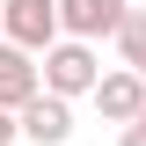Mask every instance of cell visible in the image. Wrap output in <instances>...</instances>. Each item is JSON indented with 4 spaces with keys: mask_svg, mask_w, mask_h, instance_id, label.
I'll use <instances>...</instances> for the list:
<instances>
[{
    "mask_svg": "<svg viewBox=\"0 0 146 146\" xmlns=\"http://www.w3.org/2000/svg\"><path fill=\"white\" fill-rule=\"evenodd\" d=\"M131 15V0H58V36L73 44H95V36H117Z\"/></svg>",
    "mask_w": 146,
    "mask_h": 146,
    "instance_id": "cell-3",
    "label": "cell"
},
{
    "mask_svg": "<svg viewBox=\"0 0 146 146\" xmlns=\"http://www.w3.org/2000/svg\"><path fill=\"white\" fill-rule=\"evenodd\" d=\"M44 95V73H36V58L29 51H15V44H0V110L15 117L22 102H36Z\"/></svg>",
    "mask_w": 146,
    "mask_h": 146,
    "instance_id": "cell-6",
    "label": "cell"
},
{
    "mask_svg": "<svg viewBox=\"0 0 146 146\" xmlns=\"http://www.w3.org/2000/svg\"><path fill=\"white\" fill-rule=\"evenodd\" d=\"M44 95H58V102H73V95H95V80H102V58H95V44H73V36H58L51 51H44Z\"/></svg>",
    "mask_w": 146,
    "mask_h": 146,
    "instance_id": "cell-1",
    "label": "cell"
},
{
    "mask_svg": "<svg viewBox=\"0 0 146 146\" xmlns=\"http://www.w3.org/2000/svg\"><path fill=\"white\" fill-rule=\"evenodd\" d=\"M117 146H146V131H139V124H124V139H117Z\"/></svg>",
    "mask_w": 146,
    "mask_h": 146,
    "instance_id": "cell-9",
    "label": "cell"
},
{
    "mask_svg": "<svg viewBox=\"0 0 146 146\" xmlns=\"http://www.w3.org/2000/svg\"><path fill=\"white\" fill-rule=\"evenodd\" d=\"M0 146H15V117H7V110H0Z\"/></svg>",
    "mask_w": 146,
    "mask_h": 146,
    "instance_id": "cell-8",
    "label": "cell"
},
{
    "mask_svg": "<svg viewBox=\"0 0 146 146\" xmlns=\"http://www.w3.org/2000/svg\"><path fill=\"white\" fill-rule=\"evenodd\" d=\"M117 51H124V73H139V80H146V15H124Z\"/></svg>",
    "mask_w": 146,
    "mask_h": 146,
    "instance_id": "cell-7",
    "label": "cell"
},
{
    "mask_svg": "<svg viewBox=\"0 0 146 146\" xmlns=\"http://www.w3.org/2000/svg\"><path fill=\"white\" fill-rule=\"evenodd\" d=\"M0 44L15 51H51L58 44V0H0Z\"/></svg>",
    "mask_w": 146,
    "mask_h": 146,
    "instance_id": "cell-2",
    "label": "cell"
},
{
    "mask_svg": "<svg viewBox=\"0 0 146 146\" xmlns=\"http://www.w3.org/2000/svg\"><path fill=\"white\" fill-rule=\"evenodd\" d=\"M139 131H146V110H139Z\"/></svg>",
    "mask_w": 146,
    "mask_h": 146,
    "instance_id": "cell-10",
    "label": "cell"
},
{
    "mask_svg": "<svg viewBox=\"0 0 146 146\" xmlns=\"http://www.w3.org/2000/svg\"><path fill=\"white\" fill-rule=\"evenodd\" d=\"M95 110H102L110 124H139V110H146V80L139 73H102V80H95Z\"/></svg>",
    "mask_w": 146,
    "mask_h": 146,
    "instance_id": "cell-5",
    "label": "cell"
},
{
    "mask_svg": "<svg viewBox=\"0 0 146 146\" xmlns=\"http://www.w3.org/2000/svg\"><path fill=\"white\" fill-rule=\"evenodd\" d=\"M15 131H22V139H36V146H66V139H73V102L36 95V102L15 110Z\"/></svg>",
    "mask_w": 146,
    "mask_h": 146,
    "instance_id": "cell-4",
    "label": "cell"
}]
</instances>
